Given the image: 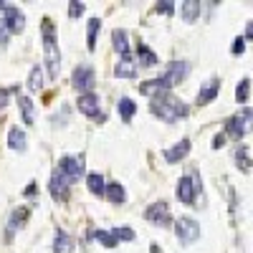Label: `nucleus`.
I'll return each instance as SVG.
<instances>
[{
	"label": "nucleus",
	"mask_w": 253,
	"mask_h": 253,
	"mask_svg": "<svg viewBox=\"0 0 253 253\" xmlns=\"http://www.w3.org/2000/svg\"><path fill=\"white\" fill-rule=\"evenodd\" d=\"M195 190H198V182H195L193 177H182V180L177 182V198H180V203L193 205V200H195Z\"/></svg>",
	"instance_id": "nucleus-12"
},
{
	"label": "nucleus",
	"mask_w": 253,
	"mask_h": 253,
	"mask_svg": "<svg viewBox=\"0 0 253 253\" xmlns=\"http://www.w3.org/2000/svg\"><path fill=\"white\" fill-rule=\"evenodd\" d=\"M74 251V241L66 230H56V238H53V253H71Z\"/></svg>",
	"instance_id": "nucleus-13"
},
{
	"label": "nucleus",
	"mask_w": 253,
	"mask_h": 253,
	"mask_svg": "<svg viewBox=\"0 0 253 253\" xmlns=\"http://www.w3.org/2000/svg\"><path fill=\"white\" fill-rule=\"evenodd\" d=\"M41 86H43V71H41V66H33L31 76H28V89L31 91H41Z\"/></svg>",
	"instance_id": "nucleus-21"
},
{
	"label": "nucleus",
	"mask_w": 253,
	"mask_h": 253,
	"mask_svg": "<svg viewBox=\"0 0 253 253\" xmlns=\"http://www.w3.org/2000/svg\"><path fill=\"white\" fill-rule=\"evenodd\" d=\"M175 233L182 243H195L198 236H200V225L193 220V218H180L175 223Z\"/></svg>",
	"instance_id": "nucleus-4"
},
{
	"label": "nucleus",
	"mask_w": 253,
	"mask_h": 253,
	"mask_svg": "<svg viewBox=\"0 0 253 253\" xmlns=\"http://www.w3.org/2000/svg\"><path fill=\"white\" fill-rule=\"evenodd\" d=\"M114 74H117L119 79H134V76H137V69H134V63H129V61H119L117 69H114Z\"/></svg>",
	"instance_id": "nucleus-20"
},
{
	"label": "nucleus",
	"mask_w": 253,
	"mask_h": 253,
	"mask_svg": "<svg viewBox=\"0 0 253 253\" xmlns=\"http://www.w3.org/2000/svg\"><path fill=\"white\" fill-rule=\"evenodd\" d=\"M228 132L233 134V137H243V134H248V129H251V109H243V114H238V117H233L228 124Z\"/></svg>",
	"instance_id": "nucleus-8"
},
{
	"label": "nucleus",
	"mask_w": 253,
	"mask_h": 253,
	"mask_svg": "<svg viewBox=\"0 0 253 253\" xmlns=\"http://www.w3.org/2000/svg\"><path fill=\"white\" fill-rule=\"evenodd\" d=\"M104 193H107V198H109L112 203H124V187H122L119 182L107 185V187H104Z\"/></svg>",
	"instance_id": "nucleus-22"
},
{
	"label": "nucleus",
	"mask_w": 253,
	"mask_h": 253,
	"mask_svg": "<svg viewBox=\"0 0 253 253\" xmlns=\"http://www.w3.org/2000/svg\"><path fill=\"white\" fill-rule=\"evenodd\" d=\"M94 84H96V79H94V69L91 66H79L76 71H74V86L81 91V94H89L91 89H94Z\"/></svg>",
	"instance_id": "nucleus-6"
},
{
	"label": "nucleus",
	"mask_w": 253,
	"mask_h": 253,
	"mask_svg": "<svg viewBox=\"0 0 253 253\" xmlns=\"http://www.w3.org/2000/svg\"><path fill=\"white\" fill-rule=\"evenodd\" d=\"M58 172L66 177V182H76L84 175V157H63Z\"/></svg>",
	"instance_id": "nucleus-5"
},
{
	"label": "nucleus",
	"mask_w": 253,
	"mask_h": 253,
	"mask_svg": "<svg viewBox=\"0 0 253 253\" xmlns=\"http://www.w3.org/2000/svg\"><path fill=\"white\" fill-rule=\"evenodd\" d=\"M223 144H225V137H223V134H218V137L213 139V147L218 150V147H223Z\"/></svg>",
	"instance_id": "nucleus-36"
},
{
	"label": "nucleus",
	"mask_w": 253,
	"mask_h": 253,
	"mask_svg": "<svg viewBox=\"0 0 253 253\" xmlns=\"http://www.w3.org/2000/svg\"><path fill=\"white\" fill-rule=\"evenodd\" d=\"M152 112H155L160 119H165V122H177L180 117H187V107H185L180 99L170 96V94L155 96V99H152Z\"/></svg>",
	"instance_id": "nucleus-2"
},
{
	"label": "nucleus",
	"mask_w": 253,
	"mask_h": 253,
	"mask_svg": "<svg viewBox=\"0 0 253 253\" xmlns=\"http://www.w3.org/2000/svg\"><path fill=\"white\" fill-rule=\"evenodd\" d=\"M94 238H96L101 246H107V248H114V246H117V238H114L112 233H107V230H96Z\"/></svg>",
	"instance_id": "nucleus-29"
},
{
	"label": "nucleus",
	"mask_w": 253,
	"mask_h": 253,
	"mask_svg": "<svg viewBox=\"0 0 253 253\" xmlns=\"http://www.w3.org/2000/svg\"><path fill=\"white\" fill-rule=\"evenodd\" d=\"M81 13H84V5H81V3H71V5H69V15H71V18H79Z\"/></svg>",
	"instance_id": "nucleus-32"
},
{
	"label": "nucleus",
	"mask_w": 253,
	"mask_h": 253,
	"mask_svg": "<svg viewBox=\"0 0 253 253\" xmlns=\"http://www.w3.org/2000/svg\"><path fill=\"white\" fill-rule=\"evenodd\" d=\"M198 13H200V3H198V0H185L182 8H180V15H182V20H187V23L198 20Z\"/></svg>",
	"instance_id": "nucleus-17"
},
{
	"label": "nucleus",
	"mask_w": 253,
	"mask_h": 253,
	"mask_svg": "<svg viewBox=\"0 0 253 253\" xmlns=\"http://www.w3.org/2000/svg\"><path fill=\"white\" fill-rule=\"evenodd\" d=\"M175 8H172V3H157V13H165V15H170Z\"/></svg>",
	"instance_id": "nucleus-34"
},
{
	"label": "nucleus",
	"mask_w": 253,
	"mask_h": 253,
	"mask_svg": "<svg viewBox=\"0 0 253 253\" xmlns=\"http://www.w3.org/2000/svg\"><path fill=\"white\" fill-rule=\"evenodd\" d=\"M48 190H51V195L56 198V200H69V182H66V177H63L58 170L51 175V182H48Z\"/></svg>",
	"instance_id": "nucleus-11"
},
{
	"label": "nucleus",
	"mask_w": 253,
	"mask_h": 253,
	"mask_svg": "<svg viewBox=\"0 0 253 253\" xmlns=\"http://www.w3.org/2000/svg\"><path fill=\"white\" fill-rule=\"evenodd\" d=\"M18 107L23 112V122L26 124H33L36 122V114H33V101L28 96H18Z\"/></svg>",
	"instance_id": "nucleus-19"
},
{
	"label": "nucleus",
	"mask_w": 253,
	"mask_h": 253,
	"mask_svg": "<svg viewBox=\"0 0 253 253\" xmlns=\"http://www.w3.org/2000/svg\"><path fill=\"white\" fill-rule=\"evenodd\" d=\"M3 23H5L8 31L20 33V31L26 28V18H23V13H20V8H15V5H5V18H3Z\"/></svg>",
	"instance_id": "nucleus-9"
},
{
	"label": "nucleus",
	"mask_w": 253,
	"mask_h": 253,
	"mask_svg": "<svg viewBox=\"0 0 253 253\" xmlns=\"http://www.w3.org/2000/svg\"><path fill=\"white\" fill-rule=\"evenodd\" d=\"M144 218L155 223V225H170V208H167V203H152L150 208H147V213Z\"/></svg>",
	"instance_id": "nucleus-7"
},
{
	"label": "nucleus",
	"mask_w": 253,
	"mask_h": 253,
	"mask_svg": "<svg viewBox=\"0 0 253 253\" xmlns=\"http://www.w3.org/2000/svg\"><path fill=\"white\" fill-rule=\"evenodd\" d=\"M8 43V28L3 23V18H0V46H5Z\"/></svg>",
	"instance_id": "nucleus-33"
},
{
	"label": "nucleus",
	"mask_w": 253,
	"mask_h": 253,
	"mask_svg": "<svg viewBox=\"0 0 253 253\" xmlns=\"http://www.w3.org/2000/svg\"><path fill=\"white\" fill-rule=\"evenodd\" d=\"M8 144H10V150H20V152L26 150V134L20 132V126H13V129H10Z\"/></svg>",
	"instance_id": "nucleus-18"
},
{
	"label": "nucleus",
	"mask_w": 253,
	"mask_h": 253,
	"mask_svg": "<svg viewBox=\"0 0 253 253\" xmlns=\"http://www.w3.org/2000/svg\"><path fill=\"white\" fill-rule=\"evenodd\" d=\"M112 38H114V48L122 53V61H129V41H126V33L117 28L112 33Z\"/></svg>",
	"instance_id": "nucleus-16"
},
{
	"label": "nucleus",
	"mask_w": 253,
	"mask_h": 253,
	"mask_svg": "<svg viewBox=\"0 0 253 253\" xmlns=\"http://www.w3.org/2000/svg\"><path fill=\"white\" fill-rule=\"evenodd\" d=\"M251 33H253V26H251V23H248V26H246V41H248V38H251Z\"/></svg>",
	"instance_id": "nucleus-37"
},
{
	"label": "nucleus",
	"mask_w": 253,
	"mask_h": 253,
	"mask_svg": "<svg viewBox=\"0 0 253 253\" xmlns=\"http://www.w3.org/2000/svg\"><path fill=\"white\" fill-rule=\"evenodd\" d=\"M79 112L86 114V117H96V119H104L101 109H99V99L94 94H81L79 96Z\"/></svg>",
	"instance_id": "nucleus-10"
},
{
	"label": "nucleus",
	"mask_w": 253,
	"mask_h": 253,
	"mask_svg": "<svg viewBox=\"0 0 253 253\" xmlns=\"http://www.w3.org/2000/svg\"><path fill=\"white\" fill-rule=\"evenodd\" d=\"M218 89H220V81L218 79H210L205 86L200 89V94H198V104H208V101H213L215 96H218Z\"/></svg>",
	"instance_id": "nucleus-14"
},
{
	"label": "nucleus",
	"mask_w": 253,
	"mask_h": 253,
	"mask_svg": "<svg viewBox=\"0 0 253 253\" xmlns=\"http://www.w3.org/2000/svg\"><path fill=\"white\" fill-rule=\"evenodd\" d=\"M134 112H137V107H134L132 99H122V101H119V114H122V119H132Z\"/></svg>",
	"instance_id": "nucleus-28"
},
{
	"label": "nucleus",
	"mask_w": 253,
	"mask_h": 253,
	"mask_svg": "<svg viewBox=\"0 0 253 253\" xmlns=\"http://www.w3.org/2000/svg\"><path fill=\"white\" fill-rule=\"evenodd\" d=\"M236 160H238V167L243 172H251V150H248V147H238Z\"/></svg>",
	"instance_id": "nucleus-25"
},
{
	"label": "nucleus",
	"mask_w": 253,
	"mask_h": 253,
	"mask_svg": "<svg viewBox=\"0 0 253 253\" xmlns=\"http://www.w3.org/2000/svg\"><path fill=\"white\" fill-rule=\"evenodd\" d=\"M185 76H187V63H185V61H172L157 81H160L162 91H170L172 86H177V84H180Z\"/></svg>",
	"instance_id": "nucleus-3"
},
{
	"label": "nucleus",
	"mask_w": 253,
	"mask_h": 253,
	"mask_svg": "<svg viewBox=\"0 0 253 253\" xmlns=\"http://www.w3.org/2000/svg\"><path fill=\"white\" fill-rule=\"evenodd\" d=\"M99 26H101V20H99V18H91V20H89V33H86V46H89V51L96 48V33H99Z\"/></svg>",
	"instance_id": "nucleus-23"
},
{
	"label": "nucleus",
	"mask_w": 253,
	"mask_h": 253,
	"mask_svg": "<svg viewBox=\"0 0 253 253\" xmlns=\"http://www.w3.org/2000/svg\"><path fill=\"white\" fill-rule=\"evenodd\" d=\"M137 53H139V61L144 63V66H155V63H157V56H155V53H152L150 48H147L144 43H139Z\"/></svg>",
	"instance_id": "nucleus-27"
},
{
	"label": "nucleus",
	"mask_w": 253,
	"mask_h": 253,
	"mask_svg": "<svg viewBox=\"0 0 253 253\" xmlns=\"http://www.w3.org/2000/svg\"><path fill=\"white\" fill-rule=\"evenodd\" d=\"M0 10H5V3H3V0H0Z\"/></svg>",
	"instance_id": "nucleus-38"
},
{
	"label": "nucleus",
	"mask_w": 253,
	"mask_h": 253,
	"mask_svg": "<svg viewBox=\"0 0 253 253\" xmlns=\"http://www.w3.org/2000/svg\"><path fill=\"white\" fill-rule=\"evenodd\" d=\"M112 236H114L117 241H119V238L132 241V238H134V230H132V228H114V230H112Z\"/></svg>",
	"instance_id": "nucleus-31"
},
{
	"label": "nucleus",
	"mask_w": 253,
	"mask_h": 253,
	"mask_svg": "<svg viewBox=\"0 0 253 253\" xmlns=\"http://www.w3.org/2000/svg\"><path fill=\"white\" fill-rule=\"evenodd\" d=\"M43 51H46V66H48V76L51 79H56L58 76V71H61V51H58V46H56V28H53V23L46 18L43 20Z\"/></svg>",
	"instance_id": "nucleus-1"
},
{
	"label": "nucleus",
	"mask_w": 253,
	"mask_h": 253,
	"mask_svg": "<svg viewBox=\"0 0 253 253\" xmlns=\"http://www.w3.org/2000/svg\"><path fill=\"white\" fill-rule=\"evenodd\" d=\"M187 152H190V142L182 139V142H177V144L172 147V150H167V152H165V160L170 162V165H175V162H180Z\"/></svg>",
	"instance_id": "nucleus-15"
},
{
	"label": "nucleus",
	"mask_w": 253,
	"mask_h": 253,
	"mask_svg": "<svg viewBox=\"0 0 253 253\" xmlns=\"http://www.w3.org/2000/svg\"><path fill=\"white\" fill-rule=\"evenodd\" d=\"M248 89H251V81H248V79H243V81L238 84V89H236V99H238L241 104L248 99Z\"/></svg>",
	"instance_id": "nucleus-30"
},
{
	"label": "nucleus",
	"mask_w": 253,
	"mask_h": 253,
	"mask_svg": "<svg viewBox=\"0 0 253 253\" xmlns=\"http://www.w3.org/2000/svg\"><path fill=\"white\" fill-rule=\"evenodd\" d=\"M86 185H89V190H91L94 195L101 198V193H104V177H101L99 172H91V175L86 177Z\"/></svg>",
	"instance_id": "nucleus-24"
},
{
	"label": "nucleus",
	"mask_w": 253,
	"mask_h": 253,
	"mask_svg": "<svg viewBox=\"0 0 253 253\" xmlns=\"http://www.w3.org/2000/svg\"><path fill=\"white\" fill-rule=\"evenodd\" d=\"M243 48H246V41H243V38H236V43H233V53L238 56Z\"/></svg>",
	"instance_id": "nucleus-35"
},
{
	"label": "nucleus",
	"mask_w": 253,
	"mask_h": 253,
	"mask_svg": "<svg viewBox=\"0 0 253 253\" xmlns=\"http://www.w3.org/2000/svg\"><path fill=\"white\" fill-rule=\"evenodd\" d=\"M28 218V210L23 208V210H15V213H13V218H10V225H8V238L13 236V230L18 228V225H23V220Z\"/></svg>",
	"instance_id": "nucleus-26"
}]
</instances>
